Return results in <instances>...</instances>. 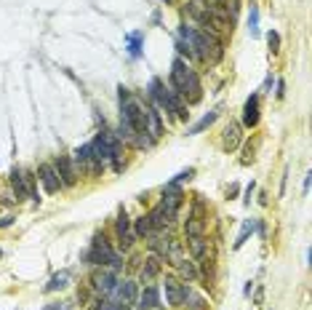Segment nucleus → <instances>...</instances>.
<instances>
[{
    "label": "nucleus",
    "mask_w": 312,
    "mask_h": 310,
    "mask_svg": "<svg viewBox=\"0 0 312 310\" xmlns=\"http://www.w3.org/2000/svg\"><path fill=\"white\" fill-rule=\"evenodd\" d=\"M179 40H184L190 46L192 56L198 62H208V64H219L224 56V43L222 38H216L211 32H203L200 27L190 24H179Z\"/></svg>",
    "instance_id": "f257e3e1"
},
{
    "label": "nucleus",
    "mask_w": 312,
    "mask_h": 310,
    "mask_svg": "<svg viewBox=\"0 0 312 310\" xmlns=\"http://www.w3.org/2000/svg\"><path fill=\"white\" fill-rule=\"evenodd\" d=\"M171 88L184 99V104H198L203 99L200 78L190 64H187V59H182V56H176L174 64H171Z\"/></svg>",
    "instance_id": "f03ea898"
},
{
    "label": "nucleus",
    "mask_w": 312,
    "mask_h": 310,
    "mask_svg": "<svg viewBox=\"0 0 312 310\" xmlns=\"http://www.w3.org/2000/svg\"><path fill=\"white\" fill-rule=\"evenodd\" d=\"M85 262H88V265H107L110 270H115V273L126 268V260H123V254L115 252L112 246H110V241H107L101 232H96V236H93L91 249L85 252Z\"/></svg>",
    "instance_id": "7ed1b4c3"
},
{
    "label": "nucleus",
    "mask_w": 312,
    "mask_h": 310,
    "mask_svg": "<svg viewBox=\"0 0 312 310\" xmlns=\"http://www.w3.org/2000/svg\"><path fill=\"white\" fill-rule=\"evenodd\" d=\"M72 164H75L77 172H88L91 176H99L101 172H104V166H101L99 160L93 158L91 142H88V144H83V147H77V150L72 152Z\"/></svg>",
    "instance_id": "20e7f679"
},
{
    "label": "nucleus",
    "mask_w": 312,
    "mask_h": 310,
    "mask_svg": "<svg viewBox=\"0 0 312 310\" xmlns=\"http://www.w3.org/2000/svg\"><path fill=\"white\" fill-rule=\"evenodd\" d=\"M115 284H118V276H115V270H110V268L96 270V273L91 276V286H93V292L101 294V297H110L112 289H115Z\"/></svg>",
    "instance_id": "39448f33"
},
{
    "label": "nucleus",
    "mask_w": 312,
    "mask_h": 310,
    "mask_svg": "<svg viewBox=\"0 0 312 310\" xmlns=\"http://www.w3.org/2000/svg\"><path fill=\"white\" fill-rule=\"evenodd\" d=\"M139 297V284L136 281H118L110 294V300L120 302V305H134Z\"/></svg>",
    "instance_id": "423d86ee"
},
{
    "label": "nucleus",
    "mask_w": 312,
    "mask_h": 310,
    "mask_svg": "<svg viewBox=\"0 0 312 310\" xmlns=\"http://www.w3.org/2000/svg\"><path fill=\"white\" fill-rule=\"evenodd\" d=\"M53 168H56V174H59L61 188H72V184L77 182V168H75V164H72L69 155H59L56 164H53Z\"/></svg>",
    "instance_id": "0eeeda50"
},
{
    "label": "nucleus",
    "mask_w": 312,
    "mask_h": 310,
    "mask_svg": "<svg viewBox=\"0 0 312 310\" xmlns=\"http://www.w3.org/2000/svg\"><path fill=\"white\" fill-rule=\"evenodd\" d=\"M163 292H166V302L168 305H184V297H187V292H190V286L182 284V281H176V278H166V284H163Z\"/></svg>",
    "instance_id": "6e6552de"
},
{
    "label": "nucleus",
    "mask_w": 312,
    "mask_h": 310,
    "mask_svg": "<svg viewBox=\"0 0 312 310\" xmlns=\"http://www.w3.org/2000/svg\"><path fill=\"white\" fill-rule=\"evenodd\" d=\"M134 305H136V310H158L160 308V289L152 286V284H147L144 289L139 292Z\"/></svg>",
    "instance_id": "1a4fd4ad"
},
{
    "label": "nucleus",
    "mask_w": 312,
    "mask_h": 310,
    "mask_svg": "<svg viewBox=\"0 0 312 310\" xmlns=\"http://www.w3.org/2000/svg\"><path fill=\"white\" fill-rule=\"evenodd\" d=\"M160 270H163V260L158 257V254L150 252V257L144 260L142 268H139V284H152L155 278L160 276Z\"/></svg>",
    "instance_id": "9d476101"
},
{
    "label": "nucleus",
    "mask_w": 312,
    "mask_h": 310,
    "mask_svg": "<svg viewBox=\"0 0 312 310\" xmlns=\"http://www.w3.org/2000/svg\"><path fill=\"white\" fill-rule=\"evenodd\" d=\"M37 180L43 182V188H45V192H59V188H61V182H59V174H56V168H53L51 164H40L37 166Z\"/></svg>",
    "instance_id": "9b49d317"
},
{
    "label": "nucleus",
    "mask_w": 312,
    "mask_h": 310,
    "mask_svg": "<svg viewBox=\"0 0 312 310\" xmlns=\"http://www.w3.org/2000/svg\"><path fill=\"white\" fill-rule=\"evenodd\" d=\"M115 230H118V241H120V249H131L136 241L134 230H131V220L126 216V212H120L118 222H115Z\"/></svg>",
    "instance_id": "f8f14e48"
},
{
    "label": "nucleus",
    "mask_w": 312,
    "mask_h": 310,
    "mask_svg": "<svg viewBox=\"0 0 312 310\" xmlns=\"http://www.w3.org/2000/svg\"><path fill=\"white\" fill-rule=\"evenodd\" d=\"M144 110H147V126H144V131H147V136L155 142V139H160V134H163L160 112H158V107H155V104H147Z\"/></svg>",
    "instance_id": "ddd939ff"
},
{
    "label": "nucleus",
    "mask_w": 312,
    "mask_h": 310,
    "mask_svg": "<svg viewBox=\"0 0 312 310\" xmlns=\"http://www.w3.org/2000/svg\"><path fill=\"white\" fill-rule=\"evenodd\" d=\"M256 123H259V94H251L243 107V126L254 128Z\"/></svg>",
    "instance_id": "4468645a"
},
{
    "label": "nucleus",
    "mask_w": 312,
    "mask_h": 310,
    "mask_svg": "<svg viewBox=\"0 0 312 310\" xmlns=\"http://www.w3.org/2000/svg\"><path fill=\"white\" fill-rule=\"evenodd\" d=\"M240 142H243V134H240V123H230V126L224 128V136H222L224 150H238Z\"/></svg>",
    "instance_id": "2eb2a0df"
},
{
    "label": "nucleus",
    "mask_w": 312,
    "mask_h": 310,
    "mask_svg": "<svg viewBox=\"0 0 312 310\" xmlns=\"http://www.w3.org/2000/svg\"><path fill=\"white\" fill-rule=\"evenodd\" d=\"M11 188H13V192H16V200H21V198H27V180H24V172L21 168H11Z\"/></svg>",
    "instance_id": "dca6fc26"
},
{
    "label": "nucleus",
    "mask_w": 312,
    "mask_h": 310,
    "mask_svg": "<svg viewBox=\"0 0 312 310\" xmlns=\"http://www.w3.org/2000/svg\"><path fill=\"white\" fill-rule=\"evenodd\" d=\"M147 220H150V224H152V230H166L168 228V214H166V208H163L160 204L158 206H155L152 208V212L150 214H147Z\"/></svg>",
    "instance_id": "f3484780"
},
{
    "label": "nucleus",
    "mask_w": 312,
    "mask_h": 310,
    "mask_svg": "<svg viewBox=\"0 0 312 310\" xmlns=\"http://www.w3.org/2000/svg\"><path fill=\"white\" fill-rule=\"evenodd\" d=\"M203 230H206V220H203V216H198V214H192L190 220L184 222L187 238H198V236H203Z\"/></svg>",
    "instance_id": "a211bd4d"
},
{
    "label": "nucleus",
    "mask_w": 312,
    "mask_h": 310,
    "mask_svg": "<svg viewBox=\"0 0 312 310\" xmlns=\"http://www.w3.org/2000/svg\"><path fill=\"white\" fill-rule=\"evenodd\" d=\"M126 40H128V54H131V59H139V56H142V46H144V32H142V30L131 32Z\"/></svg>",
    "instance_id": "6ab92c4d"
},
{
    "label": "nucleus",
    "mask_w": 312,
    "mask_h": 310,
    "mask_svg": "<svg viewBox=\"0 0 312 310\" xmlns=\"http://www.w3.org/2000/svg\"><path fill=\"white\" fill-rule=\"evenodd\" d=\"M69 281H72V273H69V270H61V273H56L48 284H45V292H59V289H67Z\"/></svg>",
    "instance_id": "aec40b11"
},
{
    "label": "nucleus",
    "mask_w": 312,
    "mask_h": 310,
    "mask_svg": "<svg viewBox=\"0 0 312 310\" xmlns=\"http://www.w3.org/2000/svg\"><path fill=\"white\" fill-rule=\"evenodd\" d=\"M176 270H179V276H182L184 281H195V278H198V268H195V262L187 260V257L176 265Z\"/></svg>",
    "instance_id": "412c9836"
},
{
    "label": "nucleus",
    "mask_w": 312,
    "mask_h": 310,
    "mask_svg": "<svg viewBox=\"0 0 312 310\" xmlns=\"http://www.w3.org/2000/svg\"><path fill=\"white\" fill-rule=\"evenodd\" d=\"M131 230H134L136 238H147V236H150V232H152V224H150V220H147V214L136 216V220H134V228H131Z\"/></svg>",
    "instance_id": "4be33fe9"
},
{
    "label": "nucleus",
    "mask_w": 312,
    "mask_h": 310,
    "mask_svg": "<svg viewBox=\"0 0 312 310\" xmlns=\"http://www.w3.org/2000/svg\"><path fill=\"white\" fill-rule=\"evenodd\" d=\"M219 112H222V110H219V107H216V110H211L208 115H203V118H200L198 123H195L192 128H190V134H200V131H206V128L211 126V123H214L216 118H219Z\"/></svg>",
    "instance_id": "5701e85b"
},
{
    "label": "nucleus",
    "mask_w": 312,
    "mask_h": 310,
    "mask_svg": "<svg viewBox=\"0 0 312 310\" xmlns=\"http://www.w3.org/2000/svg\"><path fill=\"white\" fill-rule=\"evenodd\" d=\"M190 252H192V257H195V260H203V257H206V252H208L206 238H203V236L190 238Z\"/></svg>",
    "instance_id": "b1692460"
},
{
    "label": "nucleus",
    "mask_w": 312,
    "mask_h": 310,
    "mask_svg": "<svg viewBox=\"0 0 312 310\" xmlns=\"http://www.w3.org/2000/svg\"><path fill=\"white\" fill-rule=\"evenodd\" d=\"M256 230V222L254 220H248L246 224H243V230H240V236H238V241H235V249H240V246H243L246 241H248V236H251V232Z\"/></svg>",
    "instance_id": "393cba45"
},
{
    "label": "nucleus",
    "mask_w": 312,
    "mask_h": 310,
    "mask_svg": "<svg viewBox=\"0 0 312 310\" xmlns=\"http://www.w3.org/2000/svg\"><path fill=\"white\" fill-rule=\"evenodd\" d=\"M248 30H251V35L256 38L259 35V8L251 3V14H248Z\"/></svg>",
    "instance_id": "a878e982"
},
{
    "label": "nucleus",
    "mask_w": 312,
    "mask_h": 310,
    "mask_svg": "<svg viewBox=\"0 0 312 310\" xmlns=\"http://www.w3.org/2000/svg\"><path fill=\"white\" fill-rule=\"evenodd\" d=\"M184 302H190V310H206V300L198 297V294H192V292H187Z\"/></svg>",
    "instance_id": "bb28decb"
},
{
    "label": "nucleus",
    "mask_w": 312,
    "mask_h": 310,
    "mask_svg": "<svg viewBox=\"0 0 312 310\" xmlns=\"http://www.w3.org/2000/svg\"><path fill=\"white\" fill-rule=\"evenodd\" d=\"M267 43H270V51L272 54L280 51V35L275 32V30H270V32H267Z\"/></svg>",
    "instance_id": "cd10ccee"
},
{
    "label": "nucleus",
    "mask_w": 312,
    "mask_h": 310,
    "mask_svg": "<svg viewBox=\"0 0 312 310\" xmlns=\"http://www.w3.org/2000/svg\"><path fill=\"white\" fill-rule=\"evenodd\" d=\"M195 174V168H187V172H182V174H176L174 180H171L168 184H179V182H184V180H190V176Z\"/></svg>",
    "instance_id": "c85d7f7f"
},
{
    "label": "nucleus",
    "mask_w": 312,
    "mask_h": 310,
    "mask_svg": "<svg viewBox=\"0 0 312 310\" xmlns=\"http://www.w3.org/2000/svg\"><path fill=\"white\" fill-rule=\"evenodd\" d=\"M275 94H278V99H283V94H286V83L283 80H278V91H275Z\"/></svg>",
    "instance_id": "c756f323"
},
{
    "label": "nucleus",
    "mask_w": 312,
    "mask_h": 310,
    "mask_svg": "<svg viewBox=\"0 0 312 310\" xmlns=\"http://www.w3.org/2000/svg\"><path fill=\"white\" fill-rule=\"evenodd\" d=\"M8 224H13V216H3L0 220V228H8Z\"/></svg>",
    "instance_id": "7c9ffc66"
},
{
    "label": "nucleus",
    "mask_w": 312,
    "mask_h": 310,
    "mask_svg": "<svg viewBox=\"0 0 312 310\" xmlns=\"http://www.w3.org/2000/svg\"><path fill=\"white\" fill-rule=\"evenodd\" d=\"M251 192H254V182L246 188V204H251Z\"/></svg>",
    "instance_id": "2f4dec72"
},
{
    "label": "nucleus",
    "mask_w": 312,
    "mask_h": 310,
    "mask_svg": "<svg viewBox=\"0 0 312 310\" xmlns=\"http://www.w3.org/2000/svg\"><path fill=\"white\" fill-rule=\"evenodd\" d=\"M45 310H69V308H59V305H48Z\"/></svg>",
    "instance_id": "473e14b6"
},
{
    "label": "nucleus",
    "mask_w": 312,
    "mask_h": 310,
    "mask_svg": "<svg viewBox=\"0 0 312 310\" xmlns=\"http://www.w3.org/2000/svg\"><path fill=\"white\" fill-rule=\"evenodd\" d=\"M0 254H3V252H0Z\"/></svg>",
    "instance_id": "72a5a7b5"
}]
</instances>
